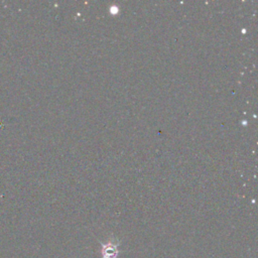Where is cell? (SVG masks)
<instances>
[{"mask_svg": "<svg viewBox=\"0 0 258 258\" xmlns=\"http://www.w3.org/2000/svg\"><path fill=\"white\" fill-rule=\"evenodd\" d=\"M119 241L110 240L102 244V258H117L119 254Z\"/></svg>", "mask_w": 258, "mask_h": 258, "instance_id": "obj_1", "label": "cell"}]
</instances>
